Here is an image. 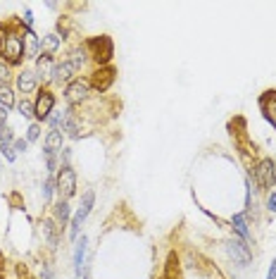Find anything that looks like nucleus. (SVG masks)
I'll return each instance as SVG.
<instances>
[{
	"label": "nucleus",
	"mask_w": 276,
	"mask_h": 279,
	"mask_svg": "<svg viewBox=\"0 0 276 279\" xmlns=\"http://www.w3.org/2000/svg\"><path fill=\"white\" fill-rule=\"evenodd\" d=\"M86 50L91 53V58L100 65V67H108V62L114 55V46H112V38L110 36H96L86 41Z\"/></svg>",
	"instance_id": "1"
},
{
	"label": "nucleus",
	"mask_w": 276,
	"mask_h": 279,
	"mask_svg": "<svg viewBox=\"0 0 276 279\" xmlns=\"http://www.w3.org/2000/svg\"><path fill=\"white\" fill-rule=\"evenodd\" d=\"M252 174H255L257 186L264 189V191H269V189H274V184H276V162L272 158L257 160L255 167H252Z\"/></svg>",
	"instance_id": "2"
},
{
	"label": "nucleus",
	"mask_w": 276,
	"mask_h": 279,
	"mask_svg": "<svg viewBox=\"0 0 276 279\" xmlns=\"http://www.w3.org/2000/svg\"><path fill=\"white\" fill-rule=\"evenodd\" d=\"M2 58L7 60V65H19L22 58H24V38L19 36L17 31H10L5 36V43H2Z\"/></svg>",
	"instance_id": "3"
},
{
	"label": "nucleus",
	"mask_w": 276,
	"mask_h": 279,
	"mask_svg": "<svg viewBox=\"0 0 276 279\" xmlns=\"http://www.w3.org/2000/svg\"><path fill=\"white\" fill-rule=\"evenodd\" d=\"M93 203H96V194H93V191H86V194L81 196V206H79V210H76V215H74V219H72V231H69V236H72L74 241H76V236H79L81 224H84L86 217L91 215Z\"/></svg>",
	"instance_id": "4"
},
{
	"label": "nucleus",
	"mask_w": 276,
	"mask_h": 279,
	"mask_svg": "<svg viewBox=\"0 0 276 279\" xmlns=\"http://www.w3.org/2000/svg\"><path fill=\"white\" fill-rule=\"evenodd\" d=\"M57 194H60V201H69L76 194V172L69 165H62L60 167V174H57Z\"/></svg>",
	"instance_id": "5"
},
{
	"label": "nucleus",
	"mask_w": 276,
	"mask_h": 279,
	"mask_svg": "<svg viewBox=\"0 0 276 279\" xmlns=\"http://www.w3.org/2000/svg\"><path fill=\"white\" fill-rule=\"evenodd\" d=\"M226 253L228 258L233 260V265L238 267H248L252 260V253H250V246L245 241H240V239H231L226 241Z\"/></svg>",
	"instance_id": "6"
},
{
	"label": "nucleus",
	"mask_w": 276,
	"mask_h": 279,
	"mask_svg": "<svg viewBox=\"0 0 276 279\" xmlns=\"http://www.w3.org/2000/svg\"><path fill=\"white\" fill-rule=\"evenodd\" d=\"M88 91H91V81L88 79H72L67 88H64V98L69 105H79L88 98Z\"/></svg>",
	"instance_id": "7"
},
{
	"label": "nucleus",
	"mask_w": 276,
	"mask_h": 279,
	"mask_svg": "<svg viewBox=\"0 0 276 279\" xmlns=\"http://www.w3.org/2000/svg\"><path fill=\"white\" fill-rule=\"evenodd\" d=\"M114 79H117V70L108 65V67H100V70L93 72V76H91V86H93L96 91H100V93H105L110 86L114 84Z\"/></svg>",
	"instance_id": "8"
},
{
	"label": "nucleus",
	"mask_w": 276,
	"mask_h": 279,
	"mask_svg": "<svg viewBox=\"0 0 276 279\" xmlns=\"http://www.w3.org/2000/svg\"><path fill=\"white\" fill-rule=\"evenodd\" d=\"M53 108H55V96H53V91L41 88L36 103H34V115H36L38 120H48L50 112H53Z\"/></svg>",
	"instance_id": "9"
},
{
	"label": "nucleus",
	"mask_w": 276,
	"mask_h": 279,
	"mask_svg": "<svg viewBox=\"0 0 276 279\" xmlns=\"http://www.w3.org/2000/svg\"><path fill=\"white\" fill-rule=\"evenodd\" d=\"M260 110H262L264 120L272 122V127L276 129V88H269L260 96Z\"/></svg>",
	"instance_id": "10"
},
{
	"label": "nucleus",
	"mask_w": 276,
	"mask_h": 279,
	"mask_svg": "<svg viewBox=\"0 0 276 279\" xmlns=\"http://www.w3.org/2000/svg\"><path fill=\"white\" fill-rule=\"evenodd\" d=\"M79 72V67L74 65L69 58L67 60H62L60 65H55V72H53V81H57V84H69L72 81V76Z\"/></svg>",
	"instance_id": "11"
},
{
	"label": "nucleus",
	"mask_w": 276,
	"mask_h": 279,
	"mask_svg": "<svg viewBox=\"0 0 276 279\" xmlns=\"http://www.w3.org/2000/svg\"><path fill=\"white\" fill-rule=\"evenodd\" d=\"M41 231H43V236H46L48 246H53V248H55V246H57V241H60V227H57L55 217H46V219H43Z\"/></svg>",
	"instance_id": "12"
},
{
	"label": "nucleus",
	"mask_w": 276,
	"mask_h": 279,
	"mask_svg": "<svg viewBox=\"0 0 276 279\" xmlns=\"http://www.w3.org/2000/svg\"><path fill=\"white\" fill-rule=\"evenodd\" d=\"M53 72H55V62H53V55H41L36 62V76L48 81L53 79Z\"/></svg>",
	"instance_id": "13"
},
{
	"label": "nucleus",
	"mask_w": 276,
	"mask_h": 279,
	"mask_svg": "<svg viewBox=\"0 0 276 279\" xmlns=\"http://www.w3.org/2000/svg\"><path fill=\"white\" fill-rule=\"evenodd\" d=\"M36 72H31V70H24V72H19L17 76V88L22 91V93H31V91H36Z\"/></svg>",
	"instance_id": "14"
},
{
	"label": "nucleus",
	"mask_w": 276,
	"mask_h": 279,
	"mask_svg": "<svg viewBox=\"0 0 276 279\" xmlns=\"http://www.w3.org/2000/svg\"><path fill=\"white\" fill-rule=\"evenodd\" d=\"M231 224H233V229H236V234L240 236V241H245V243H250L252 241V234L250 229H248V222H245V215H233L231 217Z\"/></svg>",
	"instance_id": "15"
},
{
	"label": "nucleus",
	"mask_w": 276,
	"mask_h": 279,
	"mask_svg": "<svg viewBox=\"0 0 276 279\" xmlns=\"http://www.w3.org/2000/svg\"><path fill=\"white\" fill-rule=\"evenodd\" d=\"M86 243H88V239H86V236L76 239V248H74V272H76V277H81V267H84V255H86Z\"/></svg>",
	"instance_id": "16"
},
{
	"label": "nucleus",
	"mask_w": 276,
	"mask_h": 279,
	"mask_svg": "<svg viewBox=\"0 0 276 279\" xmlns=\"http://www.w3.org/2000/svg\"><path fill=\"white\" fill-rule=\"evenodd\" d=\"M62 132H67L69 136H79V120L72 110H64V117H62Z\"/></svg>",
	"instance_id": "17"
},
{
	"label": "nucleus",
	"mask_w": 276,
	"mask_h": 279,
	"mask_svg": "<svg viewBox=\"0 0 276 279\" xmlns=\"http://www.w3.org/2000/svg\"><path fill=\"white\" fill-rule=\"evenodd\" d=\"M67 219H69V203L67 201H57V206H55V222H57L60 231L67 227Z\"/></svg>",
	"instance_id": "18"
},
{
	"label": "nucleus",
	"mask_w": 276,
	"mask_h": 279,
	"mask_svg": "<svg viewBox=\"0 0 276 279\" xmlns=\"http://www.w3.org/2000/svg\"><path fill=\"white\" fill-rule=\"evenodd\" d=\"M46 150H48V153L62 150V132L60 129H50V134L46 136Z\"/></svg>",
	"instance_id": "19"
},
{
	"label": "nucleus",
	"mask_w": 276,
	"mask_h": 279,
	"mask_svg": "<svg viewBox=\"0 0 276 279\" xmlns=\"http://www.w3.org/2000/svg\"><path fill=\"white\" fill-rule=\"evenodd\" d=\"M57 48H60V36L57 34H46L43 41H41L43 55H53V53H57Z\"/></svg>",
	"instance_id": "20"
},
{
	"label": "nucleus",
	"mask_w": 276,
	"mask_h": 279,
	"mask_svg": "<svg viewBox=\"0 0 276 279\" xmlns=\"http://www.w3.org/2000/svg\"><path fill=\"white\" fill-rule=\"evenodd\" d=\"M0 105L5 110H10L14 105V93L10 86H0Z\"/></svg>",
	"instance_id": "21"
},
{
	"label": "nucleus",
	"mask_w": 276,
	"mask_h": 279,
	"mask_svg": "<svg viewBox=\"0 0 276 279\" xmlns=\"http://www.w3.org/2000/svg\"><path fill=\"white\" fill-rule=\"evenodd\" d=\"M55 186H57V182L53 179L48 174V179L43 182V203H50V198H53V191H55Z\"/></svg>",
	"instance_id": "22"
},
{
	"label": "nucleus",
	"mask_w": 276,
	"mask_h": 279,
	"mask_svg": "<svg viewBox=\"0 0 276 279\" xmlns=\"http://www.w3.org/2000/svg\"><path fill=\"white\" fill-rule=\"evenodd\" d=\"M17 110H19V115L26 117V120H29V117H34V103H31V100H26V98L17 103Z\"/></svg>",
	"instance_id": "23"
},
{
	"label": "nucleus",
	"mask_w": 276,
	"mask_h": 279,
	"mask_svg": "<svg viewBox=\"0 0 276 279\" xmlns=\"http://www.w3.org/2000/svg\"><path fill=\"white\" fill-rule=\"evenodd\" d=\"M7 81H10V65L0 62V86H7Z\"/></svg>",
	"instance_id": "24"
},
{
	"label": "nucleus",
	"mask_w": 276,
	"mask_h": 279,
	"mask_svg": "<svg viewBox=\"0 0 276 279\" xmlns=\"http://www.w3.org/2000/svg\"><path fill=\"white\" fill-rule=\"evenodd\" d=\"M0 153L7 158V162H14V148L7 146V143H0Z\"/></svg>",
	"instance_id": "25"
},
{
	"label": "nucleus",
	"mask_w": 276,
	"mask_h": 279,
	"mask_svg": "<svg viewBox=\"0 0 276 279\" xmlns=\"http://www.w3.org/2000/svg\"><path fill=\"white\" fill-rule=\"evenodd\" d=\"M38 136H41V127H38V124H31L29 132H26V141H36Z\"/></svg>",
	"instance_id": "26"
},
{
	"label": "nucleus",
	"mask_w": 276,
	"mask_h": 279,
	"mask_svg": "<svg viewBox=\"0 0 276 279\" xmlns=\"http://www.w3.org/2000/svg\"><path fill=\"white\" fill-rule=\"evenodd\" d=\"M267 210H269V212H274V215H276V194H274V191H272V194L267 196Z\"/></svg>",
	"instance_id": "27"
},
{
	"label": "nucleus",
	"mask_w": 276,
	"mask_h": 279,
	"mask_svg": "<svg viewBox=\"0 0 276 279\" xmlns=\"http://www.w3.org/2000/svg\"><path fill=\"white\" fill-rule=\"evenodd\" d=\"M26 148H29V141H26V139H17V141H14V150L24 153Z\"/></svg>",
	"instance_id": "28"
},
{
	"label": "nucleus",
	"mask_w": 276,
	"mask_h": 279,
	"mask_svg": "<svg viewBox=\"0 0 276 279\" xmlns=\"http://www.w3.org/2000/svg\"><path fill=\"white\" fill-rule=\"evenodd\" d=\"M267 279H276V258L272 260V265H269V272H267Z\"/></svg>",
	"instance_id": "29"
},
{
	"label": "nucleus",
	"mask_w": 276,
	"mask_h": 279,
	"mask_svg": "<svg viewBox=\"0 0 276 279\" xmlns=\"http://www.w3.org/2000/svg\"><path fill=\"white\" fill-rule=\"evenodd\" d=\"M41 279H55L53 277V272H50L48 265H43V272H41Z\"/></svg>",
	"instance_id": "30"
},
{
	"label": "nucleus",
	"mask_w": 276,
	"mask_h": 279,
	"mask_svg": "<svg viewBox=\"0 0 276 279\" xmlns=\"http://www.w3.org/2000/svg\"><path fill=\"white\" fill-rule=\"evenodd\" d=\"M24 22H26V26L31 29V24H34V17H31V10H26V12H24Z\"/></svg>",
	"instance_id": "31"
},
{
	"label": "nucleus",
	"mask_w": 276,
	"mask_h": 279,
	"mask_svg": "<svg viewBox=\"0 0 276 279\" xmlns=\"http://www.w3.org/2000/svg\"><path fill=\"white\" fill-rule=\"evenodd\" d=\"M5 36H7V34H5V26L0 24V50H2V43H5Z\"/></svg>",
	"instance_id": "32"
},
{
	"label": "nucleus",
	"mask_w": 276,
	"mask_h": 279,
	"mask_svg": "<svg viewBox=\"0 0 276 279\" xmlns=\"http://www.w3.org/2000/svg\"><path fill=\"white\" fill-rule=\"evenodd\" d=\"M5 120H7V110L0 108V124H5Z\"/></svg>",
	"instance_id": "33"
},
{
	"label": "nucleus",
	"mask_w": 276,
	"mask_h": 279,
	"mask_svg": "<svg viewBox=\"0 0 276 279\" xmlns=\"http://www.w3.org/2000/svg\"><path fill=\"white\" fill-rule=\"evenodd\" d=\"M219 279H221V277H219Z\"/></svg>",
	"instance_id": "34"
}]
</instances>
